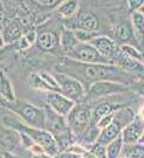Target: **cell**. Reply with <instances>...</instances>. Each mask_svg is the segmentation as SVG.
<instances>
[{"instance_id":"obj_28","label":"cell","mask_w":144,"mask_h":158,"mask_svg":"<svg viewBox=\"0 0 144 158\" xmlns=\"http://www.w3.org/2000/svg\"><path fill=\"white\" fill-rule=\"evenodd\" d=\"M36 4L44 8H55L61 4V1H59V0H38Z\"/></svg>"},{"instance_id":"obj_13","label":"cell","mask_w":144,"mask_h":158,"mask_svg":"<svg viewBox=\"0 0 144 158\" xmlns=\"http://www.w3.org/2000/svg\"><path fill=\"white\" fill-rule=\"evenodd\" d=\"M100 27V21L91 11H82L78 14L76 29L86 32H96Z\"/></svg>"},{"instance_id":"obj_7","label":"cell","mask_w":144,"mask_h":158,"mask_svg":"<svg viewBox=\"0 0 144 158\" xmlns=\"http://www.w3.org/2000/svg\"><path fill=\"white\" fill-rule=\"evenodd\" d=\"M67 57L81 63H99V64H114L101 55L93 46L88 42H78L69 53L66 54Z\"/></svg>"},{"instance_id":"obj_26","label":"cell","mask_w":144,"mask_h":158,"mask_svg":"<svg viewBox=\"0 0 144 158\" xmlns=\"http://www.w3.org/2000/svg\"><path fill=\"white\" fill-rule=\"evenodd\" d=\"M127 150H125V158H143V145L142 144H131V145H127Z\"/></svg>"},{"instance_id":"obj_19","label":"cell","mask_w":144,"mask_h":158,"mask_svg":"<svg viewBox=\"0 0 144 158\" xmlns=\"http://www.w3.org/2000/svg\"><path fill=\"white\" fill-rule=\"evenodd\" d=\"M101 130L94 124V123H90L87 129L83 131L82 134H81V141H82V147L86 148L87 144L89 145H91V144H94L96 143V139H97V137H99V134H100Z\"/></svg>"},{"instance_id":"obj_30","label":"cell","mask_w":144,"mask_h":158,"mask_svg":"<svg viewBox=\"0 0 144 158\" xmlns=\"http://www.w3.org/2000/svg\"><path fill=\"white\" fill-rule=\"evenodd\" d=\"M55 158H82L81 155H78V153H74V152H70V151H61V152L59 153Z\"/></svg>"},{"instance_id":"obj_12","label":"cell","mask_w":144,"mask_h":158,"mask_svg":"<svg viewBox=\"0 0 144 158\" xmlns=\"http://www.w3.org/2000/svg\"><path fill=\"white\" fill-rule=\"evenodd\" d=\"M22 29H23V27H22L20 21H18V20L8 21L4 25V28L1 32V39L5 44H11V42L19 41L20 38L23 35Z\"/></svg>"},{"instance_id":"obj_23","label":"cell","mask_w":144,"mask_h":158,"mask_svg":"<svg viewBox=\"0 0 144 158\" xmlns=\"http://www.w3.org/2000/svg\"><path fill=\"white\" fill-rule=\"evenodd\" d=\"M29 85L33 88V89H38V90H44V91H53L52 88L47 85L44 81V79L41 77L40 73H31L29 74Z\"/></svg>"},{"instance_id":"obj_35","label":"cell","mask_w":144,"mask_h":158,"mask_svg":"<svg viewBox=\"0 0 144 158\" xmlns=\"http://www.w3.org/2000/svg\"><path fill=\"white\" fill-rule=\"evenodd\" d=\"M2 42H4V41H2V39H1V34H0V47H1V45H2Z\"/></svg>"},{"instance_id":"obj_8","label":"cell","mask_w":144,"mask_h":158,"mask_svg":"<svg viewBox=\"0 0 144 158\" xmlns=\"http://www.w3.org/2000/svg\"><path fill=\"white\" fill-rule=\"evenodd\" d=\"M127 90L128 87L124 83L115 81H97L89 85L88 94L91 98H102L107 96L123 94Z\"/></svg>"},{"instance_id":"obj_17","label":"cell","mask_w":144,"mask_h":158,"mask_svg":"<svg viewBox=\"0 0 144 158\" xmlns=\"http://www.w3.org/2000/svg\"><path fill=\"white\" fill-rule=\"evenodd\" d=\"M118 68H121L125 73H138L143 72V62L135 61L133 59H129L121 53V56H118Z\"/></svg>"},{"instance_id":"obj_24","label":"cell","mask_w":144,"mask_h":158,"mask_svg":"<svg viewBox=\"0 0 144 158\" xmlns=\"http://www.w3.org/2000/svg\"><path fill=\"white\" fill-rule=\"evenodd\" d=\"M131 23L135 31L143 35L144 33V14L142 11H136L131 13Z\"/></svg>"},{"instance_id":"obj_25","label":"cell","mask_w":144,"mask_h":158,"mask_svg":"<svg viewBox=\"0 0 144 158\" xmlns=\"http://www.w3.org/2000/svg\"><path fill=\"white\" fill-rule=\"evenodd\" d=\"M115 38H116V41L118 42H124V41H128L131 38V29L129 28L127 23H121L118 25L115 29Z\"/></svg>"},{"instance_id":"obj_21","label":"cell","mask_w":144,"mask_h":158,"mask_svg":"<svg viewBox=\"0 0 144 158\" xmlns=\"http://www.w3.org/2000/svg\"><path fill=\"white\" fill-rule=\"evenodd\" d=\"M60 42H61V46L63 47L66 54L69 53L78 44V39H76V36H75V34H74V32H73L72 29H65L62 32Z\"/></svg>"},{"instance_id":"obj_5","label":"cell","mask_w":144,"mask_h":158,"mask_svg":"<svg viewBox=\"0 0 144 158\" xmlns=\"http://www.w3.org/2000/svg\"><path fill=\"white\" fill-rule=\"evenodd\" d=\"M53 76L59 85L60 94H62L67 98H69L74 103H80L82 101L83 97L87 94L86 87L82 82L62 73H54Z\"/></svg>"},{"instance_id":"obj_33","label":"cell","mask_w":144,"mask_h":158,"mask_svg":"<svg viewBox=\"0 0 144 158\" xmlns=\"http://www.w3.org/2000/svg\"><path fill=\"white\" fill-rule=\"evenodd\" d=\"M82 158H97L96 156H94L93 153H90L89 151H86V152L82 155Z\"/></svg>"},{"instance_id":"obj_6","label":"cell","mask_w":144,"mask_h":158,"mask_svg":"<svg viewBox=\"0 0 144 158\" xmlns=\"http://www.w3.org/2000/svg\"><path fill=\"white\" fill-rule=\"evenodd\" d=\"M68 128L75 136H80L91 123V108L86 104L75 103L70 113L67 115Z\"/></svg>"},{"instance_id":"obj_32","label":"cell","mask_w":144,"mask_h":158,"mask_svg":"<svg viewBox=\"0 0 144 158\" xmlns=\"http://www.w3.org/2000/svg\"><path fill=\"white\" fill-rule=\"evenodd\" d=\"M28 158H52L47 155H29Z\"/></svg>"},{"instance_id":"obj_10","label":"cell","mask_w":144,"mask_h":158,"mask_svg":"<svg viewBox=\"0 0 144 158\" xmlns=\"http://www.w3.org/2000/svg\"><path fill=\"white\" fill-rule=\"evenodd\" d=\"M144 127H143V117L142 116H135V118L128 123L121 131V138L123 144L131 145L138 143L143 138Z\"/></svg>"},{"instance_id":"obj_27","label":"cell","mask_w":144,"mask_h":158,"mask_svg":"<svg viewBox=\"0 0 144 158\" xmlns=\"http://www.w3.org/2000/svg\"><path fill=\"white\" fill-rule=\"evenodd\" d=\"M87 151L93 153L97 158H107L105 157V145H102L100 143H94L87 149Z\"/></svg>"},{"instance_id":"obj_15","label":"cell","mask_w":144,"mask_h":158,"mask_svg":"<svg viewBox=\"0 0 144 158\" xmlns=\"http://www.w3.org/2000/svg\"><path fill=\"white\" fill-rule=\"evenodd\" d=\"M0 96H1V101L8 103H12L17 100L11 80L2 70H0Z\"/></svg>"},{"instance_id":"obj_2","label":"cell","mask_w":144,"mask_h":158,"mask_svg":"<svg viewBox=\"0 0 144 158\" xmlns=\"http://www.w3.org/2000/svg\"><path fill=\"white\" fill-rule=\"evenodd\" d=\"M4 123L7 128L19 131V132H23L28 135L32 139H33L38 145L42 148V150L47 156L52 158H55L59 153L61 152L60 149L56 144L54 137L49 134L48 131L44 129H35L32 127H28L25 123H22L21 121L17 119L15 117H10V116H4Z\"/></svg>"},{"instance_id":"obj_3","label":"cell","mask_w":144,"mask_h":158,"mask_svg":"<svg viewBox=\"0 0 144 158\" xmlns=\"http://www.w3.org/2000/svg\"><path fill=\"white\" fill-rule=\"evenodd\" d=\"M2 106L6 107L8 110H11L13 114L19 116V118L22 123H25L28 127H32L35 129L44 130V110L41 108H38L28 103L26 101H22L17 98L14 102L1 101Z\"/></svg>"},{"instance_id":"obj_11","label":"cell","mask_w":144,"mask_h":158,"mask_svg":"<svg viewBox=\"0 0 144 158\" xmlns=\"http://www.w3.org/2000/svg\"><path fill=\"white\" fill-rule=\"evenodd\" d=\"M88 44L94 47L96 51L100 53L101 55L105 59H108L109 61L114 60L117 56V45L114 40H111L110 38L105 36V35H97L96 38L93 40H90ZM112 62V61H111ZM114 63V62H112Z\"/></svg>"},{"instance_id":"obj_29","label":"cell","mask_w":144,"mask_h":158,"mask_svg":"<svg viewBox=\"0 0 144 158\" xmlns=\"http://www.w3.org/2000/svg\"><path fill=\"white\" fill-rule=\"evenodd\" d=\"M128 5H129V8H130L131 13L139 11L143 7V0H130V1H128Z\"/></svg>"},{"instance_id":"obj_9","label":"cell","mask_w":144,"mask_h":158,"mask_svg":"<svg viewBox=\"0 0 144 158\" xmlns=\"http://www.w3.org/2000/svg\"><path fill=\"white\" fill-rule=\"evenodd\" d=\"M46 94V102L48 108H50L55 114L66 118L75 103L57 91H47Z\"/></svg>"},{"instance_id":"obj_18","label":"cell","mask_w":144,"mask_h":158,"mask_svg":"<svg viewBox=\"0 0 144 158\" xmlns=\"http://www.w3.org/2000/svg\"><path fill=\"white\" fill-rule=\"evenodd\" d=\"M78 8V1L76 0H67V1H61V4L56 7L57 13L63 18L73 17Z\"/></svg>"},{"instance_id":"obj_22","label":"cell","mask_w":144,"mask_h":158,"mask_svg":"<svg viewBox=\"0 0 144 158\" xmlns=\"http://www.w3.org/2000/svg\"><path fill=\"white\" fill-rule=\"evenodd\" d=\"M120 48H121V53L123 55H125L129 59H133L135 61L143 62V53H142V51L135 48L133 46L129 45V44H121Z\"/></svg>"},{"instance_id":"obj_34","label":"cell","mask_w":144,"mask_h":158,"mask_svg":"<svg viewBox=\"0 0 144 158\" xmlns=\"http://www.w3.org/2000/svg\"><path fill=\"white\" fill-rule=\"evenodd\" d=\"M2 21H4V14H2V12L0 11V25L2 23Z\"/></svg>"},{"instance_id":"obj_31","label":"cell","mask_w":144,"mask_h":158,"mask_svg":"<svg viewBox=\"0 0 144 158\" xmlns=\"http://www.w3.org/2000/svg\"><path fill=\"white\" fill-rule=\"evenodd\" d=\"M2 158H21V157L18 156V155H14V153L11 152V151H5L4 155H2Z\"/></svg>"},{"instance_id":"obj_1","label":"cell","mask_w":144,"mask_h":158,"mask_svg":"<svg viewBox=\"0 0 144 158\" xmlns=\"http://www.w3.org/2000/svg\"><path fill=\"white\" fill-rule=\"evenodd\" d=\"M61 67L63 70L73 69V73L68 74V76H72L82 83L83 81H87L90 85L97 81H115L124 83V79L128 77L127 73L115 64L81 63L66 57L65 61L61 62Z\"/></svg>"},{"instance_id":"obj_36","label":"cell","mask_w":144,"mask_h":158,"mask_svg":"<svg viewBox=\"0 0 144 158\" xmlns=\"http://www.w3.org/2000/svg\"><path fill=\"white\" fill-rule=\"evenodd\" d=\"M123 158H125V157H123Z\"/></svg>"},{"instance_id":"obj_14","label":"cell","mask_w":144,"mask_h":158,"mask_svg":"<svg viewBox=\"0 0 144 158\" xmlns=\"http://www.w3.org/2000/svg\"><path fill=\"white\" fill-rule=\"evenodd\" d=\"M122 107L123 106H121V104H114V103L105 101L97 103L91 109V123H94V124L97 123L102 117L111 115V114H115L118 109H121Z\"/></svg>"},{"instance_id":"obj_20","label":"cell","mask_w":144,"mask_h":158,"mask_svg":"<svg viewBox=\"0 0 144 158\" xmlns=\"http://www.w3.org/2000/svg\"><path fill=\"white\" fill-rule=\"evenodd\" d=\"M123 142L121 138V135L116 137L114 141H111L109 144L105 145V157L107 158H120L122 153Z\"/></svg>"},{"instance_id":"obj_4","label":"cell","mask_w":144,"mask_h":158,"mask_svg":"<svg viewBox=\"0 0 144 158\" xmlns=\"http://www.w3.org/2000/svg\"><path fill=\"white\" fill-rule=\"evenodd\" d=\"M133 118H135V114L133 113L131 109L127 107H122L121 109H118L114 115V118L110 124L100 131L96 143H100L102 145L109 144L111 141H114L116 137L121 135L123 128L128 123H130Z\"/></svg>"},{"instance_id":"obj_16","label":"cell","mask_w":144,"mask_h":158,"mask_svg":"<svg viewBox=\"0 0 144 158\" xmlns=\"http://www.w3.org/2000/svg\"><path fill=\"white\" fill-rule=\"evenodd\" d=\"M38 45L41 49L47 52H52L56 49L59 45V39L55 33L52 32H44L38 35Z\"/></svg>"}]
</instances>
